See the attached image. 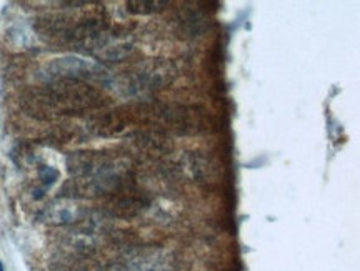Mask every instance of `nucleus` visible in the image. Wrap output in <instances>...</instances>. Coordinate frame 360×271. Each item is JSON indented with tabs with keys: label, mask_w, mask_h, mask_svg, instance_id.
<instances>
[{
	"label": "nucleus",
	"mask_w": 360,
	"mask_h": 271,
	"mask_svg": "<svg viewBox=\"0 0 360 271\" xmlns=\"http://www.w3.org/2000/svg\"><path fill=\"white\" fill-rule=\"evenodd\" d=\"M102 105V97L89 85L77 80H57L47 88L22 97V107L29 115L47 119L62 114H77Z\"/></svg>",
	"instance_id": "nucleus-1"
},
{
	"label": "nucleus",
	"mask_w": 360,
	"mask_h": 271,
	"mask_svg": "<svg viewBox=\"0 0 360 271\" xmlns=\"http://www.w3.org/2000/svg\"><path fill=\"white\" fill-rule=\"evenodd\" d=\"M47 75L56 80H77V82H92L98 85L114 84V77L105 67L90 58L77 57V55H65L56 58L51 63H47Z\"/></svg>",
	"instance_id": "nucleus-2"
},
{
	"label": "nucleus",
	"mask_w": 360,
	"mask_h": 271,
	"mask_svg": "<svg viewBox=\"0 0 360 271\" xmlns=\"http://www.w3.org/2000/svg\"><path fill=\"white\" fill-rule=\"evenodd\" d=\"M148 201L142 195H137L135 192L130 190H124V192L117 193L114 200L109 205V213L112 216H119V218H132L137 216L141 211L147 209Z\"/></svg>",
	"instance_id": "nucleus-3"
},
{
	"label": "nucleus",
	"mask_w": 360,
	"mask_h": 271,
	"mask_svg": "<svg viewBox=\"0 0 360 271\" xmlns=\"http://www.w3.org/2000/svg\"><path fill=\"white\" fill-rule=\"evenodd\" d=\"M44 220L51 225H72L80 220V210L74 205H58L56 203L45 210Z\"/></svg>",
	"instance_id": "nucleus-4"
},
{
	"label": "nucleus",
	"mask_w": 360,
	"mask_h": 271,
	"mask_svg": "<svg viewBox=\"0 0 360 271\" xmlns=\"http://www.w3.org/2000/svg\"><path fill=\"white\" fill-rule=\"evenodd\" d=\"M170 6L167 0H132L127 2V11L135 15H150L165 11Z\"/></svg>",
	"instance_id": "nucleus-5"
},
{
	"label": "nucleus",
	"mask_w": 360,
	"mask_h": 271,
	"mask_svg": "<svg viewBox=\"0 0 360 271\" xmlns=\"http://www.w3.org/2000/svg\"><path fill=\"white\" fill-rule=\"evenodd\" d=\"M39 177L40 183H42V188L39 190V195L35 198H40L47 190H51L53 187V183L58 180V171L53 168V166H42V168L39 170Z\"/></svg>",
	"instance_id": "nucleus-6"
},
{
	"label": "nucleus",
	"mask_w": 360,
	"mask_h": 271,
	"mask_svg": "<svg viewBox=\"0 0 360 271\" xmlns=\"http://www.w3.org/2000/svg\"><path fill=\"white\" fill-rule=\"evenodd\" d=\"M0 271H6V270H4V263H2V261H0Z\"/></svg>",
	"instance_id": "nucleus-7"
}]
</instances>
